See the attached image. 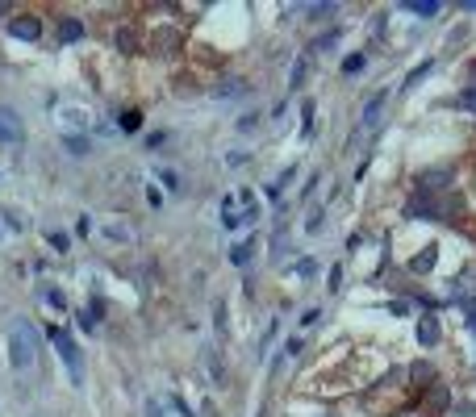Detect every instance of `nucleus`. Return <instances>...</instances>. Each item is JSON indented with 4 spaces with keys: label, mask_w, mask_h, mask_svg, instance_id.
I'll use <instances>...</instances> for the list:
<instances>
[{
    "label": "nucleus",
    "mask_w": 476,
    "mask_h": 417,
    "mask_svg": "<svg viewBox=\"0 0 476 417\" xmlns=\"http://www.w3.org/2000/svg\"><path fill=\"white\" fill-rule=\"evenodd\" d=\"M117 46H122V50H134V34H130V29H117Z\"/></svg>",
    "instance_id": "obj_20"
},
{
    "label": "nucleus",
    "mask_w": 476,
    "mask_h": 417,
    "mask_svg": "<svg viewBox=\"0 0 476 417\" xmlns=\"http://www.w3.org/2000/svg\"><path fill=\"white\" fill-rule=\"evenodd\" d=\"M242 92H247V84H242V80H234V75H230V80H222V84H214V96H218V100H226V96H242Z\"/></svg>",
    "instance_id": "obj_8"
},
{
    "label": "nucleus",
    "mask_w": 476,
    "mask_h": 417,
    "mask_svg": "<svg viewBox=\"0 0 476 417\" xmlns=\"http://www.w3.org/2000/svg\"><path fill=\"white\" fill-rule=\"evenodd\" d=\"M435 259H439V250H435V246H422V254H413L409 272H413V276H427V272L435 267Z\"/></svg>",
    "instance_id": "obj_6"
},
{
    "label": "nucleus",
    "mask_w": 476,
    "mask_h": 417,
    "mask_svg": "<svg viewBox=\"0 0 476 417\" xmlns=\"http://www.w3.org/2000/svg\"><path fill=\"white\" fill-rule=\"evenodd\" d=\"M9 34H13V38H21V42H38V38H42V21H38V17H30V13H21V17H13V21H9Z\"/></svg>",
    "instance_id": "obj_5"
},
{
    "label": "nucleus",
    "mask_w": 476,
    "mask_h": 417,
    "mask_svg": "<svg viewBox=\"0 0 476 417\" xmlns=\"http://www.w3.org/2000/svg\"><path fill=\"white\" fill-rule=\"evenodd\" d=\"M21 142H25L21 117L9 109V104H0V146H21Z\"/></svg>",
    "instance_id": "obj_3"
},
{
    "label": "nucleus",
    "mask_w": 476,
    "mask_h": 417,
    "mask_svg": "<svg viewBox=\"0 0 476 417\" xmlns=\"http://www.w3.org/2000/svg\"><path fill=\"white\" fill-rule=\"evenodd\" d=\"M427 71H431V63H422V67H413V71H409V80H405V88H413V84H418L422 75H427Z\"/></svg>",
    "instance_id": "obj_17"
},
{
    "label": "nucleus",
    "mask_w": 476,
    "mask_h": 417,
    "mask_svg": "<svg viewBox=\"0 0 476 417\" xmlns=\"http://www.w3.org/2000/svg\"><path fill=\"white\" fill-rule=\"evenodd\" d=\"M146 417H163V401H146Z\"/></svg>",
    "instance_id": "obj_24"
},
{
    "label": "nucleus",
    "mask_w": 476,
    "mask_h": 417,
    "mask_svg": "<svg viewBox=\"0 0 476 417\" xmlns=\"http://www.w3.org/2000/svg\"><path fill=\"white\" fill-rule=\"evenodd\" d=\"M46 242L55 246V250H67V234H59V230H55V234H46Z\"/></svg>",
    "instance_id": "obj_18"
},
{
    "label": "nucleus",
    "mask_w": 476,
    "mask_h": 417,
    "mask_svg": "<svg viewBox=\"0 0 476 417\" xmlns=\"http://www.w3.org/2000/svg\"><path fill=\"white\" fill-rule=\"evenodd\" d=\"M34 359H38V334H34V326L25 318H17L9 326V363H13L17 372H25Z\"/></svg>",
    "instance_id": "obj_1"
},
{
    "label": "nucleus",
    "mask_w": 476,
    "mask_h": 417,
    "mask_svg": "<svg viewBox=\"0 0 476 417\" xmlns=\"http://www.w3.org/2000/svg\"><path fill=\"white\" fill-rule=\"evenodd\" d=\"M63 142H67V150H71V154H88V150H92V142H88V134H67Z\"/></svg>",
    "instance_id": "obj_11"
},
{
    "label": "nucleus",
    "mask_w": 476,
    "mask_h": 417,
    "mask_svg": "<svg viewBox=\"0 0 476 417\" xmlns=\"http://www.w3.org/2000/svg\"><path fill=\"white\" fill-rule=\"evenodd\" d=\"M326 280H330L326 288H330V292H339V288H343V267H330V276H326Z\"/></svg>",
    "instance_id": "obj_16"
},
{
    "label": "nucleus",
    "mask_w": 476,
    "mask_h": 417,
    "mask_svg": "<svg viewBox=\"0 0 476 417\" xmlns=\"http://www.w3.org/2000/svg\"><path fill=\"white\" fill-rule=\"evenodd\" d=\"M385 104H389V92H376L372 100L363 104V117H359V134H372V130L381 126V117H385Z\"/></svg>",
    "instance_id": "obj_4"
},
{
    "label": "nucleus",
    "mask_w": 476,
    "mask_h": 417,
    "mask_svg": "<svg viewBox=\"0 0 476 417\" xmlns=\"http://www.w3.org/2000/svg\"><path fill=\"white\" fill-rule=\"evenodd\" d=\"M46 300H50V305H55V309H63V305H67V300H63V292H59V288H46Z\"/></svg>",
    "instance_id": "obj_21"
},
{
    "label": "nucleus",
    "mask_w": 476,
    "mask_h": 417,
    "mask_svg": "<svg viewBox=\"0 0 476 417\" xmlns=\"http://www.w3.org/2000/svg\"><path fill=\"white\" fill-rule=\"evenodd\" d=\"M472 80H476V63H472Z\"/></svg>",
    "instance_id": "obj_26"
},
{
    "label": "nucleus",
    "mask_w": 476,
    "mask_h": 417,
    "mask_svg": "<svg viewBox=\"0 0 476 417\" xmlns=\"http://www.w3.org/2000/svg\"><path fill=\"white\" fill-rule=\"evenodd\" d=\"M251 259H255V242H238V246L230 250V263H234V267H247Z\"/></svg>",
    "instance_id": "obj_9"
},
{
    "label": "nucleus",
    "mask_w": 476,
    "mask_h": 417,
    "mask_svg": "<svg viewBox=\"0 0 476 417\" xmlns=\"http://www.w3.org/2000/svg\"><path fill=\"white\" fill-rule=\"evenodd\" d=\"M455 104H460V109H468V113H476V88H464Z\"/></svg>",
    "instance_id": "obj_13"
},
{
    "label": "nucleus",
    "mask_w": 476,
    "mask_h": 417,
    "mask_svg": "<svg viewBox=\"0 0 476 417\" xmlns=\"http://www.w3.org/2000/svg\"><path fill=\"white\" fill-rule=\"evenodd\" d=\"M305 230H309V234H317V230H322V208H317V213H309V222H305Z\"/></svg>",
    "instance_id": "obj_19"
},
{
    "label": "nucleus",
    "mask_w": 476,
    "mask_h": 417,
    "mask_svg": "<svg viewBox=\"0 0 476 417\" xmlns=\"http://www.w3.org/2000/svg\"><path fill=\"white\" fill-rule=\"evenodd\" d=\"M405 9L418 13V17H435V13H439V0H409Z\"/></svg>",
    "instance_id": "obj_10"
},
{
    "label": "nucleus",
    "mask_w": 476,
    "mask_h": 417,
    "mask_svg": "<svg viewBox=\"0 0 476 417\" xmlns=\"http://www.w3.org/2000/svg\"><path fill=\"white\" fill-rule=\"evenodd\" d=\"M355 71H363V55H351V59H343V75H355Z\"/></svg>",
    "instance_id": "obj_14"
},
{
    "label": "nucleus",
    "mask_w": 476,
    "mask_h": 417,
    "mask_svg": "<svg viewBox=\"0 0 476 417\" xmlns=\"http://www.w3.org/2000/svg\"><path fill=\"white\" fill-rule=\"evenodd\" d=\"M50 342L59 346V355H63V363H67V376H71V384H76V388H84V359H80L76 338H71V334H63V330H50Z\"/></svg>",
    "instance_id": "obj_2"
},
{
    "label": "nucleus",
    "mask_w": 476,
    "mask_h": 417,
    "mask_svg": "<svg viewBox=\"0 0 476 417\" xmlns=\"http://www.w3.org/2000/svg\"><path fill=\"white\" fill-rule=\"evenodd\" d=\"M80 34H84V25H80V21H63V25H59V38H63V42H76Z\"/></svg>",
    "instance_id": "obj_12"
},
{
    "label": "nucleus",
    "mask_w": 476,
    "mask_h": 417,
    "mask_svg": "<svg viewBox=\"0 0 476 417\" xmlns=\"http://www.w3.org/2000/svg\"><path fill=\"white\" fill-rule=\"evenodd\" d=\"M255 126H259V113H251V117H238V130H242V134H247V130H255Z\"/></svg>",
    "instance_id": "obj_23"
},
{
    "label": "nucleus",
    "mask_w": 476,
    "mask_h": 417,
    "mask_svg": "<svg viewBox=\"0 0 476 417\" xmlns=\"http://www.w3.org/2000/svg\"><path fill=\"white\" fill-rule=\"evenodd\" d=\"M259 417H263V413H259Z\"/></svg>",
    "instance_id": "obj_27"
},
{
    "label": "nucleus",
    "mask_w": 476,
    "mask_h": 417,
    "mask_svg": "<svg viewBox=\"0 0 476 417\" xmlns=\"http://www.w3.org/2000/svg\"><path fill=\"white\" fill-rule=\"evenodd\" d=\"M418 342L422 346H435L439 342V322L435 318H418Z\"/></svg>",
    "instance_id": "obj_7"
},
{
    "label": "nucleus",
    "mask_w": 476,
    "mask_h": 417,
    "mask_svg": "<svg viewBox=\"0 0 476 417\" xmlns=\"http://www.w3.org/2000/svg\"><path fill=\"white\" fill-rule=\"evenodd\" d=\"M5 13H9V5H0V17H5Z\"/></svg>",
    "instance_id": "obj_25"
},
{
    "label": "nucleus",
    "mask_w": 476,
    "mask_h": 417,
    "mask_svg": "<svg viewBox=\"0 0 476 417\" xmlns=\"http://www.w3.org/2000/svg\"><path fill=\"white\" fill-rule=\"evenodd\" d=\"M138 126H142V113H134V109L122 113V130H138Z\"/></svg>",
    "instance_id": "obj_15"
},
{
    "label": "nucleus",
    "mask_w": 476,
    "mask_h": 417,
    "mask_svg": "<svg viewBox=\"0 0 476 417\" xmlns=\"http://www.w3.org/2000/svg\"><path fill=\"white\" fill-rule=\"evenodd\" d=\"M301 80H305V59H297V63H293V88H297Z\"/></svg>",
    "instance_id": "obj_22"
}]
</instances>
